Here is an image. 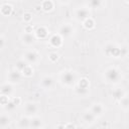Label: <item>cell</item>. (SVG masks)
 <instances>
[{
    "instance_id": "d590c367",
    "label": "cell",
    "mask_w": 129,
    "mask_h": 129,
    "mask_svg": "<svg viewBox=\"0 0 129 129\" xmlns=\"http://www.w3.org/2000/svg\"><path fill=\"white\" fill-rule=\"evenodd\" d=\"M14 1H18V2H20V1H23V0H14Z\"/></svg>"
},
{
    "instance_id": "4dcf8cb0",
    "label": "cell",
    "mask_w": 129,
    "mask_h": 129,
    "mask_svg": "<svg viewBox=\"0 0 129 129\" xmlns=\"http://www.w3.org/2000/svg\"><path fill=\"white\" fill-rule=\"evenodd\" d=\"M9 97H6V96H3V95H0V105L2 106V107H4L6 104H7V102L9 101Z\"/></svg>"
},
{
    "instance_id": "d6a6232c",
    "label": "cell",
    "mask_w": 129,
    "mask_h": 129,
    "mask_svg": "<svg viewBox=\"0 0 129 129\" xmlns=\"http://www.w3.org/2000/svg\"><path fill=\"white\" fill-rule=\"evenodd\" d=\"M77 125L73 124V123H68V124H63V128H76Z\"/></svg>"
},
{
    "instance_id": "9c48e42d",
    "label": "cell",
    "mask_w": 129,
    "mask_h": 129,
    "mask_svg": "<svg viewBox=\"0 0 129 129\" xmlns=\"http://www.w3.org/2000/svg\"><path fill=\"white\" fill-rule=\"evenodd\" d=\"M54 84H55V81H54L53 77L49 76V75L43 76L40 79V82H39V86L43 90H51V89H53Z\"/></svg>"
},
{
    "instance_id": "277c9868",
    "label": "cell",
    "mask_w": 129,
    "mask_h": 129,
    "mask_svg": "<svg viewBox=\"0 0 129 129\" xmlns=\"http://www.w3.org/2000/svg\"><path fill=\"white\" fill-rule=\"evenodd\" d=\"M74 92L79 97H86L90 93V81L87 78H82L77 81L76 85L73 87Z\"/></svg>"
},
{
    "instance_id": "4fadbf2b",
    "label": "cell",
    "mask_w": 129,
    "mask_h": 129,
    "mask_svg": "<svg viewBox=\"0 0 129 129\" xmlns=\"http://www.w3.org/2000/svg\"><path fill=\"white\" fill-rule=\"evenodd\" d=\"M48 43L53 48H59L63 44V38L58 33H53L48 38Z\"/></svg>"
},
{
    "instance_id": "e575fe53",
    "label": "cell",
    "mask_w": 129,
    "mask_h": 129,
    "mask_svg": "<svg viewBox=\"0 0 129 129\" xmlns=\"http://www.w3.org/2000/svg\"><path fill=\"white\" fill-rule=\"evenodd\" d=\"M124 2H125L126 4H128V0H124Z\"/></svg>"
},
{
    "instance_id": "603a6c76",
    "label": "cell",
    "mask_w": 129,
    "mask_h": 129,
    "mask_svg": "<svg viewBox=\"0 0 129 129\" xmlns=\"http://www.w3.org/2000/svg\"><path fill=\"white\" fill-rule=\"evenodd\" d=\"M11 122H12L11 117L8 114H0V127L1 128L9 127Z\"/></svg>"
},
{
    "instance_id": "ba28073f",
    "label": "cell",
    "mask_w": 129,
    "mask_h": 129,
    "mask_svg": "<svg viewBox=\"0 0 129 129\" xmlns=\"http://www.w3.org/2000/svg\"><path fill=\"white\" fill-rule=\"evenodd\" d=\"M22 79H23L22 74L18 70H16L15 68L12 69V70H10L8 72V74H7V82L10 83V84H12L13 86L20 84L22 82Z\"/></svg>"
},
{
    "instance_id": "7c38bea8",
    "label": "cell",
    "mask_w": 129,
    "mask_h": 129,
    "mask_svg": "<svg viewBox=\"0 0 129 129\" xmlns=\"http://www.w3.org/2000/svg\"><path fill=\"white\" fill-rule=\"evenodd\" d=\"M89 110H90L97 118L102 117V116L105 114V112H106V108H105L104 104H102V103H100V102H95V103H93V104L91 105V107H90Z\"/></svg>"
},
{
    "instance_id": "7a4b0ae2",
    "label": "cell",
    "mask_w": 129,
    "mask_h": 129,
    "mask_svg": "<svg viewBox=\"0 0 129 129\" xmlns=\"http://www.w3.org/2000/svg\"><path fill=\"white\" fill-rule=\"evenodd\" d=\"M103 77L107 84L116 85L122 81L123 74L122 71L117 67H108L107 69H105Z\"/></svg>"
},
{
    "instance_id": "44dd1931",
    "label": "cell",
    "mask_w": 129,
    "mask_h": 129,
    "mask_svg": "<svg viewBox=\"0 0 129 129\" xmlns=\"http://www.w3.org/2000/svg\"><path fill=\"white\" fill-rule=\"evenodd\" d=\"M29 125H30V117L29 116L23 115L17 121L18 128H29Z\"/></svg>"
},
{
    "instance_id": "1f68e13d",
    "label": "cell",
    "mask_w": 129,
    "mask_h": 129,
    "mask_svg": "<svg viewBox=\"0 0 129 129\" xmlns=\"http://www.w3.org/2000/svg\"><path fill=\"white\" fill-rule=\"evenodd\" d=\"M6 45V38L4 37V35L0 34V50L3 49Z\"/></svg>"
},
{
    "instance_id": "2e32d148",
    "label": "cell",
    "mask_w": 129,
    "mask_h": 129,
    "mask_svg": "<svg viewBox=\"0 0 129 129\" xmlns=\"http://www.w3.org/2000/svg\"><path fill=\"white\" fill-rule=\"evenodd\" d=\"M33 33H34L36 39H45V38H47V36L49 34V30L46 26L40 25L37 28H35V30H33Z\"/></svg>"
},
{
    "instance_id": "5bb4252c",
    "label": "cell",
    "mask_w": 129,
    "mask_h": 129,
    "mask_svg": "<svg viewBox=\"0 0 129 129\" xmlns=\"http://www.w3.org/2000/svg\"><path fill=\"white\" fill-rule=\"evenodd\" d=\"M13 94H14V87L12 84L6 82V83H3L2 85H0V95L11 98L13 96Z\"/></svg>"
},
{
    "instance_id": "d6986e66",
    "label": "cell",
    "mask_w": 129,
    "mask_h": 129,
    "mask_svg": "<svg viewBox=\"0 0 129 129\" xmlns=\"http://www.w3.org/2000/svg\"><path fill=\"white\" fill-rule=\"evenodd\" d=\"M13 12V6L10 3H3L0 6V14L2 16H9Z\"/></svg>"
},
{
    "instance_id": "836d02e7",
    "label": "cell",
    "mask_w": 129,
    "mask_h": 129,
    "mask_svg": "<svg viewBox=\"0 0 129 129\" xmlns=\"http://www.w3.org/2000/svg\"><path fill=\"white\" fill-rule=\"evenodd\" d=\"M59 4H61V5H67V4H69V3H71V1L72 0H56Z\"/></svg>"
},
{
    "instance_id": "e0dca14e",
    "label": "cell",
    "mask_w": 129,
    "mask_h": 129,
    "mask_svg": "<svg viewBox=\"0 0 129 129\" xmlns=\"http://www.w3.org/2000/svg\"><path fill=\"white\" fill-rule=\"evenodd\" d=\"M81 118H82V121H83L85 124H87V125H92V124H94V123L96 122V120H97V117H96L89 109L83 112Z\"/></svg>"
},
{
    "instance_id": "3957f363",
    "label": "cell",
    "mask_w": 129,
    "mask_h": 129,
    "mask_svg": "<svg viewBox=\"0 0 129 129\" xmlns=\"http://www.w3.org/2000/svg\"><path fill=\"white\" fill-rule=\"evenodd\" d=\"M78 81V76L73 70H63L58 75V82L67 88H73Z\"/></svg>"
},
{
    "instance_id": "484cf974",
    "label": "cell",
    "mask_w": 129,
    "mask_h": 129,
    "mask_svg": "<svg viewBox=\"0 0 129 129\" xmlns=\"http://www.w3.org/2000/svg\"><path fill=\"white\" fill-rule=\"evenodd\" d=\"M118 103H119V105H120V107H121L122 110H124L125 112L128 111V109H129V98H128L127 93L120 99V101Z\"/></svg>"
},
{
    "instance_id": "6da1fadb",
    "label": "cell",
    "mask_w": 129,
    "mask_h": 129,
    "mask_svg": "<svg viewBox=\"0 0 129 129\" xmlns=\"http://www.w3.org/2000/svg\"><path fill=\"white\" fill-rule=\"evenodd\" d=\"M104 54L112 58H121L127 55V47L119 45L115 42H108L103 48Z\"/></svg>"
},
{
    "instance_id": "ffe728a7",
    "label": "cell",
    "mask_w": 129,
    "mask_h": 129,
    "mask_svg": "<svg viewBox=\"0 0 129 129\" xmlns=\"http://www.w3.org/2000/svg\"><path fill=\"white\" fill-rule=\"evenodd\" d=\"M125 94H126V92H125L122 88H115V89L112 90V92H111V96H112L113 100L116 101V102H119L120 99H121Z\"/></svg>"
},
{
    "instance_id": "30bf717a",
    "label": "cell",
    "mask_w": 129,
    "mask_h": 129,
    "mask_svg": "<svg viewBox=\"0 0 129 129\" xmlns=\"http://www.w3.org/2000/svg\"><path fill=\"white\" fill-rule=\"evenodd\" d=\"M38 110H39V107H38L37 103H35V102L30 101V102H26L24 104V115H26V116H29V117L34 116L37 114Z\"/></svg>"
},
{
    "instance_id": "8fae6325",
    "label": "cell",
    "mask_w": 129,
    "mask_h": 129,
    "mask_svg": "<svg viewBox=\"0 0 129 129\" xmlns=\"http://www.w3.org/2000/svg\"><path fill=\"white\" fill-rule=\"evenodd\" d=\"M20 39H21L22 44H24L25 46H32L36 41L34 33L33 32H27V31H24L20 35Z\"/></svg>"
},
{
    "instance_id": "4316f807",
    "label": "cell",
    "mask_w": 129,
    "mask_h": 129,
    "mask_svg": "<svg viewBox=\"0 0 129 129\" xmlns=\"http://www.w3.org/2000/svg\"><path fill=\"white\" fill-rule=\"evenodd\" d=\"M21 74H22V76L25 77V78H30V77H32L33 74H34L33 67H32L31 64H28V63H27V64L24 67V69L21 71Z\"/></svg>"
},
{
    "instance_id": "9a60e30c",
    "label": "cell",
    "mask_w": 129,
    "mask_h": 129,
    "mask_svg": "<svg viewBox=\"0 0 129 129\" xmlns=\"http://www.w3.org/2000/svg\"><path fill=\"white\" fill-rule=\"evenodd\" d=\"M20 103H21V98H19V97H11L9 99V101L7 102V104L3 108L7 112H12L17 108L18 105H20Z\"/></svg>"
},
{
    "instance_id": "8992f818",
    "label": "cell",
    "mask_w": 129,
    "mask_h": 129,
    "mask_svg": "<svg viewBox=\"0 0 129 129\" xmlns=\"http://www.w3.org/2000/svg\"><path fill=\"white\" fill-rule=\"evenodd\" d=\"M74 17L78 22H83L85 19L91 17V9L88 6L78 7L74 12Z\"/></svg>"
},
{
    "instance_id": "8d00e7d4",
    "label": "cell",
    "mask_w": 129,
    "mask_h": 129,
    "mask_svg": "<svg viewBox=\"0 0 129 129\" xmlns=\"http://www.w3.org/2000/svg\"><path fill=\"white\" fill-rule=\"evenodd\" d=\"M0 1H1V0H0Z\"/></svg>"
},
{
    "instance_id": "7402d4cb",
    "label": "cell",
    "mask_w": 129,
    "mask_h": 129,
    "mask_svg": "<svg viewBox=\"0 0 129 129\" xmlns=\"http://www.w3.org/2000/svg\"><path fill=\"white\" fill-rule=\"evenodd\" d=\"M105 5V0H88V7L90 9H101Z\"/></svg>"
},
{
    "instance_id": "d4e9b609",
    "label": "cell",
    "mask_w": 129,
    "mask_h": 129,
    "mask_svg": "<svg viewBox=\"0 0 129 129\" xmlns=\"http://www.w3.org/2000/svg\"><path fill=\"white\" fill-rule=\"evenodd\" d=\"M82 24H83L84 28L87 29V30H92V29H94L96 27V22H95V20L92 17H89V18L85 19L82 22Z\"/></svg>"
},
{
    "instance_id": "cb8c5ba5",
    "label": "cell",
    "mask_w": 129,
    "mask_h": 129,
    "mask_svg": "<svg viewBox=\"0 0 129 129\" xmlns=\"http://www.w3.org/2000/svg\"><path fill=\"white\" fill-rule=\"evenodd\" d=\"M40 8L44 12H50L54 8V2L51 0H43L40 4Z\"/></svg>"
},
{
    "instance_id": "52a82bcc",
    "label": "cell",
    "mask_w": 129,
    "mask_h": 129,
    "mask_svg": "<svg viewBox=\"0 0 129 129\" xmlns=\"http://www.w3.org/2000/svg\"><path fill=\"white\" fill-rule=\"evenodd\" d=\"M76 32V28L73 24L71 23H63L58 27L57 33L64 39V38H70L74 35V33Z\"/></svg>"
},
{
    "instance_id": "f1b7e54d",
    "label": "cell",
    "mask_w": 129,
    "mask_h": 129,
    "mask_svg": "<svg viewBox=\"0 0 129 129\" xmlns=\"http://www.w3.org/2000/svg\"><path fill=\"white\" fill-rule=\"evenodd\" d=\"M26 64H27V62H26L23 58H21V59H19V60L16 61V63H15V69L18 70V71L21 73V71L24 69V67H25Z\"/></svg>"
},
{
    "instance_id": "ac0fdd59",
    "label": "cell",
    "mask_w": 129,
    "mask_h": 129,
    "mask_svg": "<svg viewBox=\"0 0 129 129\" xmlns=\"http://www.w3.org/2000/svg\"><path fill=\"white\" fill-rule=\"evenodd\" d=\"M43 127H44L43 121H42V119L39 116L34 115V116H31L30 117V125H29V128H43Z\"/></svg>"
},
{
    "instance_id": "5b68a950",
    "label": "cell",
    "mask_w": 129,
    "mask_h": 129,
    "mask_svg": "<svg viewBox=\"0 0 129 129\" xmlns=\"http://www.w3.org/2000/svg\"><path fill=\"white\" fill-rule=\"evenodd\" d=\"M23 59L28 63V64H37L39 61H40V53L34 49V48H31V49H28L24 52L23 54Z\"/></svg>"
},
{
    "instance_id": "83f0119b",
    "label": "cell",
    "mask_w": 129,
    "mask_h": 129,
    "mask_svg": "<svg viewBox=\"0 0 129 129\" xmlns=\"http://www.w3.org/2000/svg\"><path fill=\"white\" fill-rule=\"evenodd\" d=\"M47 58H48V60H49L51 63H54V62H56V61L59 59V54H58L56 51H51V52L48 53Z\"/></svg>"
},
{
    "instance_id": "f546056e",
    "label": "cell",
    "mask_w": 129,
    "mask_h": 129,
    "mask_svg": "<svg viewBox=\"0 0 129 129\" xmlns=\"http://www.w3.org/2000/svg\"><path fill=\"white\" fill-rule=\"evenodd\" d=\"M22 19H23V22L26 23V24H29L32 20V14L30 12H24L23 15H22Z\"/></svg>"
}]
</instances>
